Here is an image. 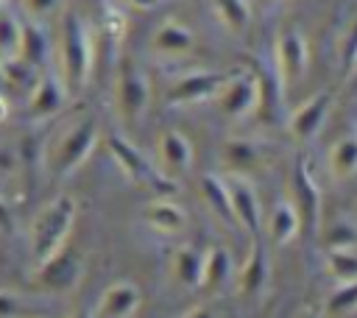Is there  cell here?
Instances as JSON below:
<instances>
[{
	"mask_svg": "<svg viewBox=\"0 0 357 318\" xmlns=\"http://www.w3.org/2000/svg\"><path fill=\"white\" fill-rule=\"evenodd\" d=\"M59 75L73 95L84 92L92 73V36L78 11H61L59 17Z\"/></svg>",
	"mask_w": 357,
	"mask_h": 318,
	"instance_id": "cell-1",
	"label": "cell"
},
{
	"mask_svg": "<svg viewBox=\"0 0 357 318\" xmlns=\"http://www.w3.org/2000/svg\"><path fill=\"white\" fill-rule=\"evenodd\" d=\"M75 218H78V201L67 192L56 195L50 204L42 206V212L31 223V237H28L33 265L45 262L50 254H56L61 245H67Z\"/></svg>",
	"mask_w": 357,
	"mask_h": 318,
	"instance_id": "cell-2",
	"label": "cell"
},
{
	"mask_svg": "<svg viewBox=\"0 0 357 318\" xmlns=\"http://www.w3.org/2000/svg\"><path fill=\"white\" fill-rule=\"evenodd\" d=\"M98 120L92 114H84L78 120H73L64 131H59L56 142L45 151V167L53 179H67L73 176L92 153L95 142H98Z\"/></svg>",
	"mask_w": 357,
	"mask_h": 318,
	"instance_id": "cell-3",
	"label": "cell"
},
{
	"mask_svg": "<svg viewBox=\"0 0 357 318\" xmlns=\"http://www.w3.org/2000/svg\"><path fill=\"white\" fill-rule=\"evenodd\" d=\"M106 145H109V153L114 156L117 167H120L131 181H139V184H145L148 190H153L156 198H173V195L178 192L176 179L167 176V173H162L159 167H153V165L148 162V156H145L128 137L112 131V134L106 137Z\"/></svg>",
	"mask_w": 357,
	"mask_h": 318,
	"instance_id": "cell-4",
	"label": "cell"
},
{
	"mask_svg": "<svg viewBox=\"0 0 357 318\" xmlns=\"http://www.w3.org/2000/svg\"><path fill=\"white\" fill-rule=\"evenodd\" d=\"M81 273H84V257L73 245H61L45 262L33 265L36 287L45 290V293H53V296L73 293L78 287V282H81Z\"/></svg>",
	"mask_w": 357,
	"mask_h": 318,
	"instance_id": "cell-5",
	"label": "cell"
},
{
	"mask_svg": "<svg viewBox=\"0 0 357 318\" xmlns=\"http://www.w3.org/2000/svg\"><path fill=\"white\" fill-rule=\"evenodd\" d=\"M114 103H117V114L123 123H139L142 114L148 112V103H151L148 75L131 59H120V64H117Z\"/></svg>",
	"mask_w": 357,
	"mask_h": 318,
	"instance_id": "cell-6",
	"label": "cell"
},
{
	"mask_svg": "<svg viewBox=\"0 0 357 318\" xmlns=\"http://www.w3.org/2000/svg\"><path fill=\"white\" fill-rule=\"evenodd\" d=\"M218 112L229 120H240L248 114H257L259 109V84L251 70H231L220 92L215 95Z\"/></svg>",
	"mask_w": 357,
	"mask_h": 318,
	"instance_id": "cell-7",
	"label": "cell"
},
{
	"mask_svg": "<svg viewBox=\"0 0 357 318\" xmlns=\"http://www.w3.org/2000/svg\"><path fill=\"white\" fill-rule=\"evenodd\" d=\"M229 73L231 70H190L170 84L165 100H167V106H190V103H201V100H215V95L226 84Z\"/></svg>",
	"mask_w": 357,
	"mask_h": 318,
	"instance_id": "cell-8",
	"label": "cell"
},
{
	"mask_svg": "<svg viewBox=\"0 0 357 318\" xmlns=\"http://www.w3.org/2000/svg\"><path fill=\"white\" fill-rule=\"evenodd\" d=\"M273 64L279 78L284 81V86H293L304 78L307 64H310V50H307V39L296 25H284L276 33V45H273Z\"/></svg>",
	"mask_w": 357,
	"mask_h": 318,
	"instance_id": "cell-9",
	"label": "cell"
},
{
	"mask_svg": "<svg viewBox=\"0 0 357 318\" xmlns=\"http://www.w3.org/2000/svg\"><path fill=\"white\" fill-rule=\"evenodd\" d=\"M290 187H293V204L301 215V226H310V232L315 234L321 229V187L304 153H298L293 162Z\"/></svg>",
	"mask_w": 357,
	"mask_h": 318,
	"instance_id": "cell-10",
	"label": "cell"
},
{
	"mask_svg": "<svg viewBox=\"0 0 357 318\" xmlns=\"http://www.w3.org/2000/svg\"><path fill=\"white\" fill-rule=\"evenodd\" d=\"M329 112H332V92H329V89H321V92L310 95L304 103H298V106L290 112L287 128H290V134H293L298 142H310V139L324 128Z\"/></svg>",
	"mask_w": 357,
	"mask_h": 318,
	"instance_id": "cell-11",
	"label": "cell"
},
{
	"mask_svg": "<svg viewBox=\"0 0 357 318\" xmlns=\"http://www.w3.org/2000/svg\"><path fill=\"white\" fill-rule=\"evenodd\" d=\"M67 98H70V92H67L61 75H56L50 70H42L33 92L28 95V114H31V120H50V117H56L67 106Z\"/></svg>",
	"mask_w": 357,
	"mask_h": 318,
	"instance_id": "cell-12",
	"label": "cell"
},
{
	"mask_svg": "<svg viewBox=\"0 0 357 318\" xmlns=\"http://www.w3.org/2000/svg\"><path fill=\"white\" fill-rule=\"evenodd\" d=\"M229 190H231V206H234V220L243 226L251 237H259L262 229V206L254 184L245 176H229Z\"/></svg>",
	"mask_w": 357,
	"mask_h": 318,
	"instance_id": "cell-13",
	"label": "cell"
},
{
	"mask_svg": "<svg viewBox=\"0 0 357 318\" xmlns=\"http://www.w3.org/2000/svg\"><path fill=\"white\" fill-rule=\"evenodd\" d=\"M251 73L257 75V84H259V114L265 117V120H279V114H282V106H284V81L279 78V73H276V64L271 61H262V59H257L254 64H251Z\"/></svg>",
	"mask_w": 357,
	"mask_h": 318,
	"instance_id": "cell-14",
	"label": "cell"
},
{
	"mask_svg": "<svg viewBox=\"0 0 357 318\" xmlns=\"http://www.w3.org/2000/svg\"><path fill=\"white\" fill-rule=\"evenodd\" d=\"M268 276H271V262H268L262 237H251V248L237 271L240 296H262V290L268 287Z\"/></svg>",
	"mask_w": 357,
	"mask_h": 318,
	"instance_id": "cell-15",
	"label": "cell"
},
{
	"mask_svg": "<svg viewBox=\"0 0 357 318\" xmlns=\"http://www.w3.org/2000/svg\"><path fill=\"white\" fill-rule=\"evenodd\" d=\"M192 47H195V36L178 20H165L151 33V50L162 59H184L187 53H192Z\"/></svg>",
	"mask_w": 357,
	"mask_h": 318,
	"instance_id": "cell-16",
	"label": "cell"
},
{
	"mask_svg": "<svg viewBox=\"0 0 357 318\" xmlns=\"http://www.w3.org/2000/svg\"><path fill=\"white\" fill-rule=\"evenodd\" d=\"M139 301H142V293L134 282H112L103 293H100V301L95 307V318H131L137 310H139Z\"/></svg>",
	"mask_w": 357,
	"mask_h": 318,
	"instance_id": "cell-17",
	"label": "cell"
},
{
	"mask_svg": "<svg viewBox=\"0 0 357 318\" xmlns=\"http://www.w3.org/2000/svg\"><path fill=\"white\" fill-rule=\"evenodd\" d=\"M190 165H192V145H190V139L181 131H176V128L165 131L159 137V170L173 176V179H178V176H184L190 170Z\"/></svg>",
	"mask_w": 357,
	"mask_h": 318,
	"instance_id": "cell-18",
	"label": "cell"
},
{
	"mask_svg": "<svg viewBox=\"0 0 357 318\" xmlns=\"http://www.w3.org/2000/svg\"><path fill=\"white\" fill-rule=\"evenodd\" d=\"M139 220L159 234H178L187 226V215L173 198H156V201L145 204L139 212Z\"/></svg>",
	"mask_w": 357,
	"mask_h": 318,
	"instance_id": "cell-19",
	"label": "cell"
},
{
	"mask_svg": "<svg viewBox=\"0 0 357 318\" xmlns=\"http://www.w3.org/2000/svg\"><path fill=\"white\" fill-rule=\"evenodd\" d=\"M170 273L173 279L187 287V290H195L201 287V276H204V251L195 248V245H178L173 248L170 254Z\"/></svg>",
	"mask_w": 357,
	"mask_h": 318,
	"instance_id": "cell-20",
	"label": "cell"
},
{
	"mask_svg": "<svg viewBox=\"0 0 357 318\" xmlns=\"http://www.w3.org/2000/svg\"><path fill=\"white\" fill-rule=\"evenodd\" d=\"M265 229H268V237H271L276 245L293 243V240L298 237V232H301V215H298L296 204H293V201H279V204L271 209Z\"/></svg>",
	"mask_w": 357,
	"mask_h": 318,
	"instance_id": "cell-21",
	"label": "cell"
},
{
	"mask_svg": "<svg viewBox=\"0 0 357 318\" xmlns=\"http://www.w3.org/2000/svg\"><path fill=\"white\" fill-rule=\"evenodd\" d=\"M201 195L206 201V206L226 223L237 226L234 220V206H231V190H229V179L218 176V173H204L201 176Z\"/></svg>",
	"mask_w": 357,
	"mask_h": 318,
	"instance_id": "cell-22",
	"label": "cell"
},
{
	"mask_svg": "<svg viewBox=\"0 0 357 318\" xmlns=\"http://www.w3.org/2000/svg\"><path fill=\"white\" fill-rule=\"evenodd\" d=\"M0 75H3V86H8L11 92L28 98L33 92L42 70L33 67L31 61H25L22 56H11V59H3L0 61Z\"/></svg>",
	"mask_w": 357,
	"mask_h": 318,
	"instance_id": "cell-23",
	"label": "cell"
},
{
	"mask_svg": "<svg viewBox=\"0 0 357 318\" xmlns=\"http://www.w3.org/2000/svg\"><path fill=\"white\" fill-rule=\"evenodd\" d=\"M234 276V262L229 248L212 245L204 251V276H201V290H220L229 279Z\"/></svg>",
	"mask_w": 357,
	"mask_h": 318,
	"instance_id": "cell-24",
	"label": "cell"
},
{
	"mask_svg": "<svg viewBox=\"0 0 357 318\" xmlns=\"http://www.w3.org/2000/svg\"><path fill=\"white\" fill-rule=\"evenodd\" d=\"M20 153V170H22V198H28L36 190V176L45 167V148L36 142V137L25 134L17 145Z\"/></svg>",
	"mask_w": 357,
	"mask_h": 318,
	"instance_id": "cell-25",
	"label": "cell"
},
{
	"mask_svg": "<svg viewBox=\"0 0 357 318\" xmlns=\"http://www.w3.org/2000/svg\"><path fill=\"white\" fill-rule=\"evenodd\" d=\"M329 176L335 181H349L357 176V134L340 137L329 151Z\"/></svg>",
	"mask_w": 357,
	"mask_h": 318,
	"instance_id": "cell-26",
	"label": "cell"
},
{
	"mask_svg": "<svg viewBox=\"0 0 357 318\" xmlns=\"http://www.w3.org/2000/svg\"><path fill=\"white\" fill-rule=\"evenodd\" d=\"M20 56L25 61H31L33 67L45 70L47 59H50V39L45 33V28L33 20H22V42H20Z\"/></svg>",
	"mask_w": 357,
	"mask_h": 318,
	"instance_id": "cell-27",
	"label": "cell"
},
{
	"mask_svg": "<svg viewBox=\"0 0 357 318\" xmlns=\"http://www.w3.org/2000/svg\"><path fill=\"white\" fill-rule=\"evenodd\" d=\"M212 8L218 14V20L231 31V33H243L251 22V6L248 0H212Z\"/></svg>",
	"mask_w": 357,
	"mask_h": 318,
	"instance_id": "cell-28",
	"label": "cell"
},
{
	"mask_svg": "<svg viewBox=\"0 0 357 318\" xmlns=\"http://www.w3.org/2000/svg\"><path fill=\"white\" fill-rule=\"evenodd\" d=\"M20 42H22V20L14 11L0 8V61L20 56Z\"/></svg>",
	"mask_w": 357,
	"mask_h": 318,
	"instance_id": "cell-29",
	"label": "cell"
},
{
	"mask_svg": "<svg viewBox=\"0 0 357 318\" xmlns=\"http://www.w3.org/2000/svg\"><path fill=\"white\" fill-rule=\"evenodd\" d=\"M223 156L234 170H251L259 165V148L251 139H229Z\"/></svg>",
	"mask_w": 357,
	"mask_h": 318,
	"instance_id": "cell-30",
	"label": "cell"
},
{
	"mask_svg": "<svg viewBox=\"0 0 357 318\" xmlns=\"http://www.w3.org/2000/svg\"><path fill=\"white\" fill-rule=\"evenodd\" d=\"M326 251H357V226L349 220H335L324 234Z\"/></svg>",
	"mask_w": 357,
	"mask_h": 318,
	"instance_id": "cell-31",
	"label": "cell"
},
{
	"mask_svg": "<svg viewBox=\"0 0 357 318\" xmlns=\"http://www.w3.org/2000/svg\"><path fill=\"white\" fill-rule=\"evenodd\" d=\"M326 271L337 282L357 279V254L354 251H326Z\"/></svg>",
	"mask_w": 357,
	"mask_h": 318,
	"instance_id": "cell-32",
	"label": "cell"
},
{
	"mask_svg": "<svg viewBox=\"0 0 357 318\" xmlns=\"http://www.w3.org/2000/svg\"><path fill=\"white\" fill-rule=\"evenodd\" d=\"M357 67V14L349 20L346 31H343V39H340V70L343 75L349 78Z\"/></svg>",
	"mask_w": 357,
	"mask_h": 318,
	"instance_id": "cell-33",
	"label": "cell"
},
{
	"mask_svg": "<svg viewBox=\"0 0 357 318\" xmlns=\"http://www.w3.org/2000/svg\"><path fill=\"white\" fill-rule=\"evenodd\" d=\"M326 310L329 312H354L357 310V279L340 282L332 290V296L326 298Z\"/></svg>",
	"mask_w": 357,
	"mask_h": 318,
	"instance_id": "cell-34",
	"label": "cell"
},
{
	"mask_svg": "<svg viewBox=\"0 0 357 318\" xmlns=\"http://www.w3.org/2000/svg\"><path fill=\"white\" fill-rule=\"evenodd\" d=\"M0 179L3 181H17V187H22V170H20V153L17 148L0 145Z\"/></svg>",
	"mask_w": 357,
	"mask_h": 318,
	"instance_id": "cell-35",
	"label": "cell"
},
{
	"mask_svg": "<svg viewBox=\"0 0 357 318\" xmlns=\"http://www.w3.org/2000/svg\"><path fill=\"white\" fill-rule=\"evenodd\" d=\"M20 8L28 14V20L39 22L61 8V0H20Z\"/></svg>",
	"mask_w": 357,
	"mask_h": 318,
	"instance_id": "cell-36",
	"label": "cell"
},
{
	"mask_svg": "<svg viewBox=\"0 0 357 318\" xmlns=\"http://www.w3.org/2000/svg\"><path fill=\"white\" fill-rule=\"evenodd\" d=\"M0 229L3 232H11L14 229V209H11V204L6 201L3 192H0Z\"/></svg>",
	"mask_w": 357,
	"mask_h": 318,
	"instance_id": "cell-37",
	"label": "cell"
},
{
	"mask_svg": "<svg viewBox=\"0 0 357 318\" xmlns=\"http://www.w3.org/2000/svg\"><path fill=\"white\" fill-rule=\"evenodd\" d=\"M14 312H17V298L0 290V318H14Z\"/></svg>",
	"mask_w": 357,
	"mask_h": 318,
	"instance_id": "cell-38",
	"label": "cell"
},
{
	"mask_svg": "<svg viewBox=\"0 0 357 318\" xmlns=\"http://www.w3.org/2000/svg\"><path fill=\"white\" fill-rule=\"evenodd\" d=\"M181 318H215V312H212L209 307H204V304H201V307H192L190 312H184Z\"/></svg>",
	"mask_w": 357,
	"mask_h": 318,
	"instance_id": "cell-39",
	"label": "cell"
},
{
	"mask_svg": "<svg viewBox=\"0 0 357 318\" xmlns=\"http://www.w3.org/2000/svg\"><path fill=\"white\" fill-rule=\"evenodd\" d=\"M8 112H11V106H8V98H6V95H0V123L8 117Z\"/></svg>",
	"mask_w": 357,
	"mask_h": 318,
	"instance_id": "cell-40",
	"label": "cell"
},
{
	"mask_svg": "<svg viewBox=\"0 0 357 318\" xmlns=\"http://www.w3.org/2000/svg\"><path fill=\"white\" fill-rule=\"evenodd\" d=\"M131 6H137V8H153L159 0H128Z\"/></svg>",
	"mask_w": 357,
	"mask_h": 318,
	"instance_id": "cell-41",
	"label": "cell"
},
{
	"mask_svg": "<svg viewBox=\"0 0 357 318\" xmlns=\"http://www.w3.org/2000/svg\"><path fill=\"white\" fill-rule=\"evenodd\" d=\"M70 318H95V312H89V310H78V312H73Z\"/></svg>",
	"mask_w": 357,
	"mask_h": 318,
	"instance_id": "cell-42",
	"label": "cell"
},
{
	"mask_svg": "<svg viewBox=\"0 0 357 318\" xmlns=\"http://www.w3.org/2000/svg\"><path fill=\"white\" fill-rule=\"evenodd\" d=\"M298 318H321V312H318V310H304Z\"/></svg>",
	"mask_w": 357,
	"mask_h": 318,
	"instance_id": "cell-43",
	"label": "cell"
},
{
	"mask_svg": "<svg viewBox=\"0 0 357 318\" xmlns=\"http://www.w3.org/2000/svg\"><path fill=\"white\" fill-rule=\"evenodd\" d=\"M349 86H351V89H354V92H357V67H354V73H351V75H349Z\"/></svg>",
	"mask_w": 357,
	"mask_h": 318,
	"instance_id": "cell-44",
	"label": "cell"
},
{
	"mask_svg": "<svg viewBox=\"0 0 357 318\" xmlns=\"http://www.w3.org/2000/svg\"><path fill=\"white\" fill-rule=\"evenodd\" d=\"M354 315H357V310H354Z\"/></svg>",
	"mask_w": 357,
	"mask_h": 318,
	"instance_id": "cell-45",
	"label": "cell"
},
{
	"mask_svg": "<svg viewBox=\"0 0 357 318\" xmlns=\"http://www.w3.org/2000/svg\"><path fill=\"white\" fill-rule=\"evenodd\" d=\"M0 8H3V6H0Z\"/></svg>",
	"mask_w": 357,
	"mask_h": 318,
	"instance_id": "cell-46",
	"label": "cell"
}]
</instances>
